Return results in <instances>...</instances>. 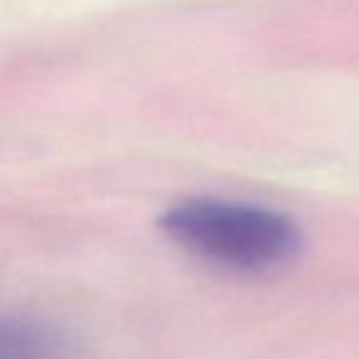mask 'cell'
Returning <instances> with one entry per match:
<instances>
[{
  "label": "cell",
  "mask_w": 359,
  "mask_h": 359,
  "mask_svg": "<svg viewBox=\"0 0 359 359\" xmlns=\"http://www.w3.org/2000/svg\"><path fill=\"white\" fill-rule=\"evenodd\" d=\"M160 229L197 259L244 273L278 269L303 249L298 222L249 202H177L160 217Z\"/></svg>",
  "instance_id": "cell-1"
},
{
  "label": "cell",
  "mask_w": 359,
  "mask_h": 359,
  "mask_svg": "<svg viewBox=\"0 0 359 359\" xmlns=\"http://www.w3.org/2000/svg\"><path fill=\"white\" fill-rule=\"evenodd\" d=\"M0 359H76L72 342L52 325L0 318Z\"/></svg>",
  "instance_id": "cell-2"
}]
</instances>
